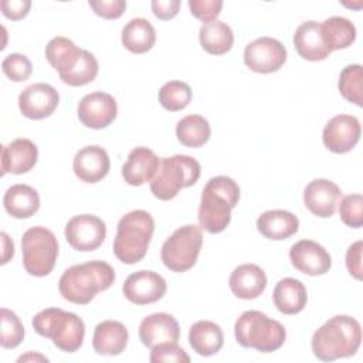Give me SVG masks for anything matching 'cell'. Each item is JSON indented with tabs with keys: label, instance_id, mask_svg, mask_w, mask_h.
I'll use <instances>...</instances> for the list:
<instances>
[{
	"label": "cell",
	"instance_id": "obj_1",
	"mask_svg": "<svg viewBox=\"0 0 363 363\" xmlns=\"http://www.w3.org/2000/svg\"><path fill=\"white\" fill-rule=\"evenodd\" d=\"M362 343V326L349 315H336L326 320L312 336L311 347L322 362L353 356Z\"/></svg>",
	"mask_w": 363,
	"mask_h": 363
},
{
	"label": "cell",
	"instance_id": "obj_2",
	"mask_svg": "<svg viewBox=\"0 0 363 363\" xmlns=\"http://www.w3.org/2000/svg\"><path fill=\"white\" fill-rule=\"evenodd\" d=\"M113 281V268L105 261L95 259L65 269L58 281V291L65 301L86 305L98 292L111 288Z\"/></svg>",
	"mask_w": 363,
	"mask_h": 363
},
{
	"label": "cell",
	"instance_id": "obj_3",
	"mask_svg": "<svg viewBox=\"0 0 363 363\" xmlns=\"http://www.w3.org/2000/svg\"><path fill=\"white\" fill-rule=\"evenodd\" d=\"M240 199L238 184L228 176L211 177L203 191L199 207L201 228L211 234L221 233L231 221V210Z\"/></svg>",
	"mask_w": 363,
	"mask_h": 363
},
{
	"label": "cell",
	"instance_id": "obj_4",
	"mask_svg": "<svg viewBox=\"0 0 363 363\" xmlns=\"http://www.w3.org/2000/svg\"><path fill=\"white\" fill-rule=\"evenodd\" d=\"M155 231V220L145 210L125 214L116 228L113 254L123 264H136L145 258Z\"/></svg>",
	"mask_w": 363,
	"mask_h": 363
},
{
	"label": "cell",
	"instance_id": "obj_5",
	"mask_svg": "<svg viewBox=\"0 0 363 363\" xmlns=\"http://www.w3.org/2000/svg\"><path fill=\"white\" fill-rule=\"evenodd\" d=\"M34 330L52 343L62 352H77L85 337V325L82 319L60 308H47L33 318Z\"/></svg>",
	"mask_w": 363,
	"mask_h": 363
},
{
	"label": "cell",
	"instance_id": "obj_6",
	"mask_svg": "<svg viewBox=\"0 0 363 363\" xmlns=\"http://www.w3.org/2000/svg\"><path fill=\"white\" fill-rule=\"evenodd\" d=\"M235 340L242 347H252L262 353L278 350L285 339V328L259 311H245L234 325Z\"/></svg>",
	"mask_w": 363,
	"mask_h": 363
},
{
	"label": "cell",
	"instance_id": "obj_7",
	"mask_svg": "<svg viewBox=\"0 0 363 363\" xmlns=\"http://www.w3.org/2000/svg\"><path fill=\"white\" fill-rule=\"evenodd\" d=\"M200 173V163L191 156L174 155L162 157L159 169L150 182V191L159 200H172L177 196L180 189L196 184Z\"/></svg>",
	"mask_w": 363,
	"mask_h": 363
},
{
	"label": "cell",
	"instance_id": "obj_8",
	"mask_svg": "<svg viewBox=\"0 0 363 363\" xmlns=\"http://www.w3.org/2000/svg\"><path fill=\"white\" fill-rule=\"evenodd\" d=\"M23 267L34 277L48 275L58 257V242L52 231L37 225L28 228L21 238Z\"/></svg>",
	"mask_w": 363,
	"mask_h": 363
},
{
	"label": "cell",
	"instance_id": "obj_9",
	"mask_svg": "<svg viewBox=\"0 0 363 363\" xmlns=\"http://www.w3.org/2000/svg\"><path fill=\"white\" fill-rule=\"evenodd\" d=\"M203 245L200 225L179 227L162 245L160 257L166 268L173 272H186L196 264Z\"/></svg>",
	"mask_w": 363,
	"mask_h": 363
},
{
	"label": "cell",
	"instance_id": "obj_10",
	"mask_svg": "<svg viewBox=\"0 0 363 363\" xmlns=\"http://www.w3.org/2000/svg\"><path fill=\"white\" fill-rule=\"evenodd\" d=\"M286 61V50L281 41L272 37H259L244 50L245 65L258 74L278 71Z\"/></svg>",
	"mask_w": 363,
	"mask_h": 363
},
{
	"label": "cell",
	"instance_id": "obj_11",
	"mask_svg": "<svg viewBox=\"0 0 363 363\" xmlns=\"http://www.w3.org/2000/svg\"><path fill=\"white\" fill-rule=\"evenodd\" d=\"M65 240L77 251H94L106 237L105 223L92 214L74 216L65 225Z\"/></svg>",
	"mask_w": 363,
	"mask_h": 363
},
{
	"label": "cell",
	"instance_id": "obj_12",
	"mask_svg": "<svg viewBox=\"0 0 363 363\" xmlns=\"http://www.w3.org/2000/svg\"><path fill=\"white\" fill-rule=\"evenodd\" d=\"M167 284L162 275L153 271L140 269L130 274L122 286L128 301L135 305H149L157 302L166 294Z\"/></svg>",
	"mask_w": 363,
	"mask_h": 363
},
{
	"label": "cell",
	"instance_id": "obj_13",
	"mask_svg": "<svg viewBox=\"0 0 363 363\" xmlns=\"http://www.w3.org/2000/svg\"><path fill=\"white\" fill-rule=\"evenodd\" d=\"M362 133L360 122L352 115H336L323 128L322 140L333 153H347L359 142Z\"/></svg>",
	"mask_w": 363,
	"mask_h": 363
},
{
	"label": "cell",
	"instance_id": "obj_14",
	"mask_svg": "<svg viewBox=\"0 0 363 363\" xmlns=\"http://www.w3.org/2000/svg\"><path fill=\"white\" fill-rule=\"evenodd\" d=\"M58 91L45 82L31 84L18 95V109L28 119H44L58 106Z\"/></svg>",
	"mask_w": 363,
	"mask_h": 363
},
{
	"label": "cell",
	"instance_id": "obj_15",
	"mask_svg": "<svg viewBox=\"0 0 363 363\" xmlns=\"http://www.w3.org/2000/svg\"><path fill=\"white\" fill-rule=\"evenodd\" d=\"M77 112L82 125L91 129H102L115 121L118 105L111 94L98 91L85 95L79 101Z\"/></svg>",
	"mask_w": 363,
	"mask_h": 363
},
{
	"label": "cell",
	"instance_id": "obj_16",
	"mask_svg": "<svg viewBox=\"0 0 363 363\" xmlns=\"http://www.w3.org/2000/svg\"><path fill=\"white\" fill-rule=\"evenodd\" d=\"M292 265L302 274L316 277L326 274L332 267L329 252L316 241L301 240L289 250Z\"/></svg>",
	"mask_w": 363,
	"mask_h": 363
},
{
	"label": "cell",
	"instance_id": "obj_17",
	"mask_svg": "<svg viewBox=\"0 0 363 363\" xmlns=\"http://www.w3.org/2000/svg\"><path fill=\"white\" fill-rule=\"evenodd\" d=\"M342 191L336 183L328 179H315L303 190V203L316 217L328 218L336 211Z\"/></svg>",
	"mask_w": 363,
	"mask_h": 363
},
{
	"label": "cell",
	"instance_id": "obj_18",
	"mask_svg": "<svg viewBox=\"0 0 363 363\" xmlns=\"http://www.w3.org/2000/svg\"><path fill=\"white\" fill-rule=\"evenodd\" d=\"M75 176L85 183H96L102 180L111 167L106 150L98 145H89L79 149L72 162Z\"/></svg>",
	"mask_w": 363,
	"mask_h": 363
},
{
	"label": "cell",
	"instance_id": "obj_19",
	"mask_svg": "<svg viewBox=\"0 0 363 363\" xmlns=\"http://www.w3.org/2000/svg\"><path fill=\"white\" fill-rule=\"evenodd\" d=\"M179 337V322L174 319V316L164 312L152 313L143 318L139 325V339L146 347L150 349L159 343H177Z\"/></svg>",
	"mask_w": 363,
	"mask_h": 363
},
{
	"label": "cell",
	"instance_id": "obj_20",
	"mask_svg": "<svg viewBox=\"0 0 363 363\" xmlns=\"http://www.w3.org/2000/svg\"><path fill=\"white\" fill-rule=\"evenodd\" d=\"M38 159L37 146L26 138H18L1 146V176L6 173L23 174L30 172Z\"/></svg>",
	"mask_w": 363,
	"mask_h": 363
},
{
	"label": "cell",
	"instance_id": "obj_21",
	"mask_svg": "<svg viewBox=\"0 0 363 363\" xmlns=\"http://www.w3.org/2000/svg\"><path fill=\"white\" fill-rule=\"evenodd\" d=\"M159 163L160 159L149 147H135L122 166V177L130 186H142L146 182H152L159 169Z\"/></svg>",
	"mask_w": 363,
	"mask_h": 363
},
{
	"label": "cell",
	"instance_id": "obj_22",
	"mask_svg": "<svg viewBox=\"0 0 363 363\" xmlns=\"http://www.w3.org/2000/svg\"><path fill=\"white\" fill-rule=\"evenodd\" d=\"M228 285L237 298L255 299L265 291L267 275L255 264H242L233 269Z\"/></svg>",
	"mask_w": 363,
	"mask_h": 363
},
{
	"label": "cell",
	"instance_id": "obj_23",
	"mask_svg": "<svg viewBox=\"0 0 363 363\" xmlns=\"http://www.w3.org/2000/svg\"><path fill=\"white\" fill-rule=\"evenodd\" d=\"M294 45L298 54L308 61H322L332 52L323 40L320 23L313 20L302 23L295 30Z\"/></svg>",
	"mask_w": 363,
	"mask_h": 363
},
{
	"label": "cell",
	"instance_id": "obj_24",
	"mask_svg": "<svg viewBox=\"0 0 363 363\" xmlns=\"http://www.w3.org/2000/svg\"><path fill=\"white\" fill-rule=\"evenodd\" d=\"M128 329L118 320H104L96 325L92 336V346L98 354L118 356L128 345Z\"/></svg>",
	"mask_w": 363,
	"mask_h": 363
},
{
	"label": "cell",
	"instance_id": "obj_25",
	"mask_svg": "<svg viewBox=\"0 0 363 363\" xmlns=\"http://www.w3.org/2000/svg\"><path fill=\"white\" fill-rule=\"evenodd\" d=\"M258 231L269 240H286L299 228V220L286 210H268L257 218Z\"/></svg>",
	"mask_w": 363,
	"mask_h": 363
},
{
	"label": "cell",
	"instance_id": "obj_26",
	"mask_svg": "<svg viewBox=\"0 0 363 363\" xmlns=\"http://www.w3.org/2000/svg\"><path fill=\"white\" fill-rule=\"evenodd\" d=\"M3 206L14 218H30L40 208V196L28 184H13L4 193Z\"/></svg>",
	"mask_w": 363,
	"mask_h": 363
},
{
	"label": "cell",
	"instance_id": "obj_27",
	"mask_svg": "<svg viewBox=\"0 0 363 363\" xmlns=\"http://www.w3.org/2000/svg\"><path fill=\"white\" fill-rule=\"evenodd\" d=\"M272 299L281 313L295 315L306 306L308 292L299 279L284 278L275 285Z\"/></svg>",
	"mask_w": 363,
	"mask_h": 363
},
{
	"label": "cell",
	"instance_id": "obj_28",
	"mask_svg": "<svg viewBox=\"0 0 363 363\" xmlns=\"http://www.w3.org/2000/svg\"><path fill=\"white\" fill-rule=\"evenodd\" d=\"M189 343L197 354L208 357L220 352L224 343V335L217 323L199 320L189 330Z\"/></svg>",
	"mask_w": 363,
	"mask_h": 363
},
{
	"label": "cell",
	"instance_id": "obj_29",
	"mask_svg": "<svg viewBox=\"0 0 363 363\" xmlns=\"http://www.w3.org/2000/svg\"><path fill=\"white\" fill-rule=\"evenodd\" d=\"M122 44L133 54H143L152 50L156 41V31L146 18H132L122 28Z\"/></svg>",
	"mask_w": 363,
	"mask_h": 363
},
{
	"label": "cell",
	"instance_id": "obj_30",
	"mask_svg": "<svg viewBox=\"0 0 363 363\" xmlns=\"http://www.w3.org/2000/svg\"><path fill=\"white\" fill-rule=\"evenodd\" d=\"M199 40L208 54L223 55L228 52L234 44V34L231 27L221 21L214 20L210 23H203L199 31Z\"/></svg>",
	"mask_w": 363,
	"mask_h": 363
},
{
	"label": "cell",
	"instance_id": "obj_31",
	"mask_svg": "<svg viewBox=\"0 0 363 363\" xmlns=\"http://www.w3.org/2000/svg\"><path fill=\"white\" fill-rule=\"evenodd\" d=\"M82 48H78L71 40L65 37H54L45 45V58L58 72V75H64L72 69L79 60Z\"/></svg>",
	"mask_w": 363,
	"mask_h": 363
},
{
	"label": "cell",
	"instance_id": "obj_32",
	"mask_svg": "<svg viewBox=\"0 0 363 363\" xmlns=\"http://www.w3.org/2000/svg\"><path fill=\"white\" fill-rule=\"evenodd\" d=\"M323 40L330 51L343 50L356 40V27L345 17L333 16L320 23Z\"/></svg>",
	"mask_w": 363,
	"mask_h": 363
},
{
	"label": "cell",
	"instance_id": "obj_33",
	"mask_svg": "<svg viewBox=\"0 0 363 363\" xmlns=\"http://www.w3.org/2000/svg\"><path fill=\"white\" fill-rule=\"evenodd\" d=\"M208 121L201 115H187L176 125L177 140L187 147H201L210 139Z\"/></svg>",
	"mask_w": 363,
	"mask_h": 363
},
{
	"label": "cell",
	"instance_id": "obj_34",
	"mask_svg": "<svg viewBox=\"0 0 363 363\" xmlns=\"http://www.w3.org/2000/svg\"><path fill=\"white\" fill-rule=\"evenodd\" d=\"M339 91L342 96L357 105L363 106V69L359 64L346 65L339 77Z\"/></svg>",
	"mask_w": 363,
	"mask_h": 363
},
{
	"label": "cell",
	"instance_id": "obj_35",
	"mask_svg": "<svg viewBox=\"0 0 363 363\" xmlns=\"http://www.w3.org/2000/svg\"><path fill=\"white\" fill-rule=\"evenodd\" d=\"M98 75V61L92 52L82 50L79 60L67 74L60 75L64 84L71 86H82L92 82Z\"/></svg>",
	"mask_w": 363,
	"mask_h": 363
},
{
	"label": "cell",
	"instance_id": "obj_36",
	"mask_svg": "<svg viewBox=\"0 0 363 363\" xmlns=\"http://www.w3.org/2000/svg\"><path fill=\"white\" fill-rule=\"evenodd\" d=\"M191 101V88L183 81H169L159 89L160 105L170 112L184 109Z\"/></svg>",
	"mask_w": 363,
	"mask_h": 363
},
{
	"label": "cell",
	"instance_id": "obj_37",
	"mask_svg": "<svg viewBox=\"0 0 363 363\" xmlns=\"http://www.w3.org/2000/svg\"><path fill=\"white\" fill-rule=\"evenodd\" d=\"M1 332H0V345L4 349L17 347L24 339V326L20 318L10 309L1 308Z\"/></svg>",
	"mask_w": 363,
	"mask_h": 363
},
{
	"label": "cell",
	"instance_id": "obj_38",
	"mask_svg": "<svg viewBox=\"0 0 363 363\" xmlns=\"http://www.w3.org/2000/svg\"><path fill=\"white\" fill-rule=\"evenodd\" d=\"M339 214L347 227L360 228L363 225V197L362 194H347L339 201Z\"/></svg>",
	"mask_w": 363,
	"mask_h": 363
},
{
	"label": "cell",
	"instance_id": "obj_39",
	"mask_svg": "<svg viewBox=\"0 0 363 363\" xmlns=\"http://www.w3.org/2000/svg\"><path fill=\"white\" fill-rule=\"evenodd\" d=\"M1 69L4 75L11 81L21 82L30 78L33 72V65H31V61L24 54L13 52L3 60Z\"/></svg>",
	"mask_w": 363,
	"mask_h": 363
},
{
	"label": "cell",
	"instance_id": "obj_40",
	"mask_svg": "<svg viewBox=\"0 0 363 363\" xmlns=\"http://www.w3.org/2000/svg\"><path fill=\"white\" fill-rule=\"evenodd\" d=\"M149 360L152 363H160V362L189 363L190 357L177 343L166 342V343H159L152 347Z\"/></svg>",
	"mask_w": 363,
	"mask_h": 363
},
{
	"label": "cell",
	"instance_id": "obj_41",
	"mask_svg": "<svg viewBox=\"0 0 363 363\" xmlns=\"http://www.w3.org/2000/svg\"><path fill=\"white\" fill-rule=\"evenodd\" d=\"M189 9L196 18L201 20L203 23H210L217 20L223 9V1L221 0H189Z\"/></svg>",
	"mask_w": 363,
	"mask_h": 363
},
{
	"label": "cell",
	"instance_id": "obj_42",
	"mask_svg": "<svg viewBox=\"0 0 363 363\" xmlns=\"http://www.w3.org/2000/svg\"><path fill=\"white\" fill-rule=\"evenodd\" d=\"M88 4L95 14L106 20L119 18L126 9V1L123 0H89Z\"/></svg>",
	"mask_w": 363,
	"mask_h": 363
},
{
	"label": "cell",
	"instance_id": "obj_43",
	"mask_svg": "<svg viewBox=\"0 0 363 363\" xmlns=\"http://www.w3.org/2000/svg\"><path fill=\"white\" fill-rule=\"evenodd\" d=\"M362 248L363 242L359 240L353 242L346 252V268L349 274L356 278L357 281H362L363 271H362Z\"/></svg>",
	"mask_w": 363,
	"mask_h": 363
},
{
	"label": "cell",
	"instance_id": "obj_44",
	"mask_svg": "<svg viewBox=\"0 0 363 363\" xmlns=\"http://www.w3.org/2000/svg\"><path fill=\"white\" fill-rule=\"evenodd\" d=\"M0 6L4 17L10 20H21L28 14L31 1L30 0H3Z\"/></svg>",
	"mask_w": 363,
	"mask_h": 363
},
{
	"label": "cell",
	"instance_id": "obj_45",
	"mask_svg": "<svg viewBox=\"0 0 363 363\" xmlns=\"http://www.w3.org/2000/svg\"><path fill=\"white\" fill-rule=\"evenodd\" d=\"M150 6L153 14L159 20H170L177 16L180 9V0H153Z\"/></svg>",
	"mask_w": 363,
	"mask_h": 363
},
{
	"label": "cell",
	"instance_id": "obj_46",
	"mask_svg": "<svg viewBox=\"0 0 363 363\" xmlns=\"http://www.w3.org/2000/svg\"><path fill=\"white\" fill-rule=\"evenodd\" d=\"M1 244H3L1 264H7L9 259L13 258V255H14V244H13L11 238L6 233H1Z\"/></svg>",
	"mask_w": 363,
	"mask_h": 363
},
{
	"label": "cell",
	"instance_id": "obj_47",
	"mask_svg": "<svg viewBox=\"0 0 363 363\" xmlns=\"http://www.w3.org/2000/svg\"><path fill=\"white\" fill-rule=\"evenodd\" d=\"M35 362V360H40V362H48V359L45 357V356H43V354H38V353H33V352H28V353H26V354H23V356H20L18 359H17V362Z\"/></svg>",
	"mask_w": 363,
	"mask_h": 363
}]
</instances>
